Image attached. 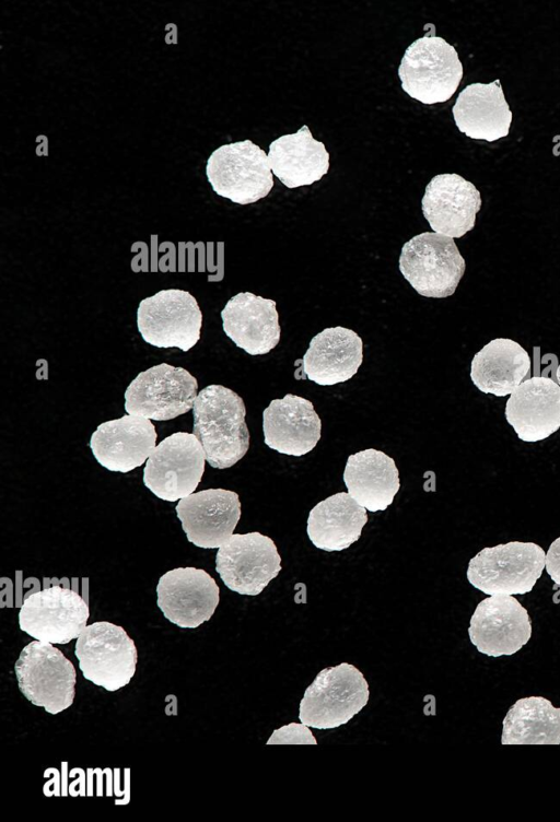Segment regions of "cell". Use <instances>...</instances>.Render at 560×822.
Returning a JSON list of instances; mask_svg holds the SVG:
<instances>
[{"label": "cell", "instance_id": "603a6c76", "mask_svg": "<svg viewBox=\"0 0 560 822\" xmlns=\"http://www.w3.org/2000/svg\"><path fill=\"white\" fill-rule=\"evenodd\" d=\"M452 113L458 130L474 140L493 142L506 137L512 122L500 80L464 87Z\"/></svg>", "mask_w": 560, "mask_h": 822}, {"label": "cell", "instance_id": "d4e9b609", "mask_svg": "<svg viewBox=\"0 0 560 822\" xmlns=\"http://www.w3.org/2000/svg\"><path fill=\"white\" fill-rule=\"evenodd\" d=\"M268 160L272 174L288 188L312 185L329 169L325 144L314 139L306 125L273 140Z\"/></svg>", "mask_w": 560, "mask_h": 822}, {"label": "cell", "instance_id": "277c9868", "mask_svg": "<svg viewBox=\"0 0 560 822\" xmlns=\"http://www.w3.org/2000/svg\"><path fill=\"white\" fill-rule=\"evenodd\" d=\"M546 553L534 542L511 541L487 547L470 559L467 579L489 596L525 595L545 568Z\"/></svg>", "mask_w": 560, "mask_h": 822}, {"label": "cell", "instance_id": "ffe728a7", "mask_svg": "<svg viewBox=\"0 0 560 822\" xmlns=\"http://www.w3.org/2000/svg\"><path fill=\"white\" fill-rule=\"evenodd\" d=\"M505 419L526 443L546 439L560 428V386L547 377L521 383L505 403Z\"/></svg>", "mask_w": 560, "mask_h": 822}, {"label": "cell", "instance_id": "4dcf8cb0", "mask_svg": "<svg viewBox=\"0 0 560 822\" xmlns=\"http://www.w3.org/2000/svg\"><path fill=\"white\" fill-rule=\"evenodd\" d=\"M556 376H557V380H558V384H559V386H560V364H559V366H558V368H557V373H556Z\"/></svg>", "mask_w": 560, "mask_h": 822}, {"label": "cell", "instance_id": "7402d4cb", "mask_svg": "<svg viewBox=\"0 0 560 822\" xmlns=\"http://www.w3.org/2000/svg\"><path fill=\"white\" fill-rule=\"evenodd\" d=\"M363 361V342L351 329L325 328L312 338L302 359V372L320 386H332L352 378Z\"/></svg>", "mask_w": 560, "mask_h": 822}, {"label": "cell", "instance_id": "44dd1931", "mask_svg": "<svg viewBox=\"0 0 560 822\" xmlns=\"http://www.w3.org/2000/svg\"><path fill=\"white\" fill-rule=\"evenodd\" d=\"M225 334L250 355L269 353L280 340L276 302L241 292L232 296L221 312Z\"/></svg>", "mask_w": 560, "mask_h": 822}, {"label": "cell", "instance_id": "5bb4252c", "mask_svg": "<svg viewBox=\"0 0 560 822\" xmlns=\"http://www.w3.org/2000/svg\"><path fill=\"white\" fill-rule=\"evenodd\" d=\"M468 635L486 656H511L528 643L532 622L527 610L513 596H489L476 607Z\"/></svg>", "mask_w": 560, "mask_h": 822}, {"label": "cell", "instance_id": "8992f818", "mask_svg": "<svg viewBox=\"0 0 560 822\" xmlns=\"http://www.w3.org/2000/svg\"><path fill=\"white\" fill-rule=\"evenodd\" d=\"M398 267L418 294L444 298L456 291L466 265L452 237L424 232L404 244Z\"/></svg>", "mask_w": 560, "mask_h": 822}, {"label": "cell", "instance_id": "cb8c5ba5", "mask_svg": "<svg viewBox=\"0 0 560 822\" xmlns=\"http://www.w3.org/2000/svg\"><path fill=\"white\" fill-rule=\"evenodd\" d=\"M343 482L351 497L371 513L385 510L400 488L394 459L374 448L348 457Z\"/></svg>", "mask_w": 560, "mask_h": 822}, {"label": "cell", "instance_id": "30bf717a", "mask_svg": "<svg viewBox=\"0 0 560 822\" xmlns=\"http://www.w3.org/2000/svg\"><path fill=\"white\" fill-rule=\"evenodd\" d=\"M206 454L194 433L176 432L154 447L143 469L144 485L175 502L194 493L205 472Z\"/></svg>", "mask_w": 560, "mask_h": 822}, {"label": "cell", "instance_id": "4316f807", "mask_svg": "<svg viewBox=\"0 0 560 822\" xmlns=\"http://www.w3.org/2000/svg\"><path fill=\"white\" fill-rule=\"evenodd\" d=\"M529 369L527 351L514 340L498 338L475 354L470 378L481 392L505 397L523 383Z\"/></svg>", "mask_w": 560, "mask_h": 822}, {"label": "cell", "instance_id": "484cf974", "mask_svg": "<svg viewBox=\"0 0 560 822\" xmlns=\"http://www.w3.org/2000/svg\"><path fill=\"white\" fill-rule=\"evenodd\" d=\"M366 522V509L348 492H339L311 509L306 531L317 549L342 551L360 539Z\"/></svg>", "mask_w": 560, "mask_h": 822}, {"label": "cell", "instance_id": "9a60e30c", "mask_svg": "<svg viewBox=\"0 0 560 822\" xmlns=\"http://www.w3.org/2000/svg\"><path fill=\"white\" fill-rule=\"evenodd\" d=\"M156 595L163 615L182 629H196L209 621L220 601L214 578L196 567H177L163 574Z\"/></svg>", "mask_w": 560, "mask_h": 822}, {"label": "cell", "instance_id": "d6986e66", "mask_svg": "<svg viewBox=\"0 0 560 822\" xmlns=\"http://www.w3.org/2000/svg\"><path fill=\"white\" fill-rule=\"evenodd\" d=\"M265 444L284 455L300 457L310 453L320 438L322 421L313 403L287 394L273 399L262 412Z\"/></svg>", "mask_w": 560, "mask_h": 822}, {"label": "cell", "instance_id": "3957f363", "mask_svg": "<svg viewBox=\"0 0 560 822\" xmlns=\"http://www.w3.org/2000/svg\"><path fill=\"white\" fill-rule=\"evenodd\" d=\"M401 89L412 98L433 105L448 101L463 78V64L454 46L435 35L410 44L398 67Z\"/></svg>", "mask_w": 560, "mask_h": 822}, {"label": "cell", "instance_id": "8fae6325", "mask_svg": "<svg viewBox=\"0 0 560 822\" xmlns=\"http://www.w3.org/2000/svg\"><path fill=\"white\" fill-rule=\"evenodd\" d=\"M197 390V379L187 369L161 363L139 373L128 385L125 410L149 420H172L192 409Z\"/></svg>", "mask_w": 560, "mask_h": 822}, {"label": "cell", "instance_id": "6da1fadb", "mask_svg": "<svg viewBox=\"0 0 560 822\" xmlns=\"http://www.w3.org/2000/svg\"><path fill=\"white\" fill-rule=\"evenodd\" d=\"M243 399L222 385L201 389L194 402V434L201 443L206 461L226 469L241 460L249 447Z\"/></svg>", "mask_w": 560, "mask_h": 822}, {"label": "cell", "instance_id": "f1b7e54d", "mask_svg": "<svg viewBox=\"0 0 560 822\" xmlns=\"http://www.w3.org/2000/svg\"><path fill=\"white\" fill-rule=\"evenodd\" d=\"M267 744H317V740L303 723H290L272 731Z\"/></svg>", "mask_w": 560, "mask_h": 822}, {"label": "cell", "instance_id": "7c38bea8", "mask_svg": "<svg viewBox=\"0 0 560 822\" xmlns=\"http://www.w3.org/2000/svg\"><path fill=\"white\" fill-rule=\"evenodd\" d=\"M215 571L230 590L257 596L278 576L281 557L269 537L233 533L217 552Z\"/></svg>", "mask_w": 560, "mask_h": 822}, {"label": "cell", "instance_id": "9c48e42d", "mask_svg": "<svg viewBox=\"0 0 560 822\" xmlns=\"http://www.w3.org/2000/svg\"><path fill=\"white\" fill-rule=\"evenodd\" d=\"M137 326L150 345L187 352L200 339L202 313L188 291L161 290L139 303Z\"/></svg>", "mask_w": 560, "mask_h": 822}, {"label": "cell", "instance_id": "4fadbf2b", "mask_svg": "<svg viewBox=\"0 0 560 822\" xmlns=\"http://www.w3.org/2000/svg\"><path fill=\"white\" fill-rule=\"evenodd\" d=\"M88 603L75 591L52 586L25 598L19 612L20 629L33 638L67 644L86 626Z\"/></svg>", "mask_w": 560, "mask_h": 822}, {"label": "cell", "instance_id": "7a4b0ae2", "mask_svg": "<svg viewBox=\"0 0 560 822\" xmlns=\"http://www.w3.org/2000/svg\"><path fill=\"white\" fill-rule=\"evenodd\" d=\"M369 684L353 665L341 662L320 670L300 702L299 719L315 729L347 724L368 704Z\"/></svg>", "mask_w": 560, "mask_h": 822}, {"label": "cell", "instance_id": "52a82bcc", "mask_svg": "<svg viewBox=\"0 0 560 822\" xmlns=\"http://www.w3.org/2000/svg\"><path fill=\"white\" fill-rule=\"evenodd\" d=\"M14 671L20 691L35 706L56 715L72 705L75 669L51 643H28L15 661Z\"/></svg>", "mask_w": 560, "mask_h": 822}, {"label": "cell", "instance_id": "5b68a950", "mask_svg": "<svg viewBox=\"0 0 560 822\" xmlns=\"http://www.w3.org/2000/svg\"><path fill=\"white\" fill-rule=\"evenodd\" d=\"M206 176L218 196L238 204L254 203L273 187L268 155L248 139L217 148L206 162Z\"/></svg>", "mask_w": 560, "mask_h": 822}, {"label": "cell", "instance_id": "2e32d148", "mask_svg": "<svg viewBox=\"0 0 560 822\" xmlns=\"http://www.w3.org/2000/svg\"><path fill=\"white\" fill-rule=\"evenodd\" d=\"M175 510L189 542L217 549L233 535L241 518V502L233 491L208 489L180 498Z\"/></svg>", "mask_w": 560, "mask_h": 822}, {"label": "cell", "instance_id": "f546056e", "mask_svg": "<svg viewBox=\"0 0 560 822\" xmlns=\"http://www.w3.org/2000/svg\"><path fill=\"white\" fill-rule=\"evenodd\" d=\"M545 568L553 583L560 587V537L552 541L546 552Z\"/></svg>", "mask_w": 560, "mask_h": 822}, {"label": "cell", "instance_id": "e0dca14e", "mask_svg": "<svg viewBox=\"0 0 560 822\" xmlns=\"http://www.w3.org/2000/svg\"><path fill=\"white\" fill-rule=\"evenodd\" d=\"M421 208L433 232L459 238L474 228L481 196L460 175L439 174L427 185Z\"/></svg>", "mask_w": 560, "mask_h": 822}, {"label": "cell", "instance_id": "ac0fdd59", "mask_svg": "<svg viewBox=\"0 0 560 822\" xmlns=\"http://www.w3.org/2000/svg\"><path fill=\"white\" fill-rule=\"evenodd\" d=\"M156 431L143 416L126 414L100 424L90 439L96 461L114 472H129L140 467L155 447Z\"/></svg>", "mask_w": 560, "mask_h": 822}, {"label": "cell", "instance_id": "ba28073f", "mask_svg": "<svg viewBox=\"0 0 560 822\" xmlns=\"http://www.w3.org/2000/svg\"><path fill=\"white\" fill-rule=\"evenodd\" d=\"M74 655L83 677L109 692L131 681L138 661L133 639L122 626L107 621L83 629L77 638Z\"/></svg>", "mask_w": 560, "mask_h": 822}, {"label": "cell", "instance_id": "83f0119b", "mask_svg": "<svg viewBox=\"0 0 560 822\" xmlns=\"http://www.w3.org/2000/svg\"><path fill=\"white\" fill-rule=\"evenodd\" d=\"M502 726V744H560V707L542 696L517 700Z\"/></svg>", "mask_w": 560, "mask_h": 822}]
</instances>
